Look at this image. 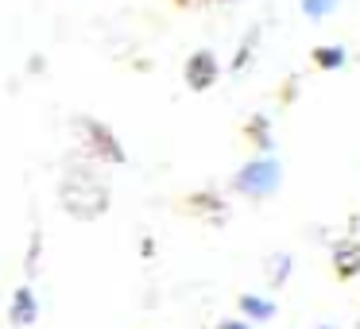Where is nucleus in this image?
<instances>
[{
	"label": "nucleus",
	"mask_w": 360,
	"mask_h": 329,
	"mask_svg": "<svg viewBox=\"0 0 360 329\" xmlns=\"http://www.w3.org/2000/svg\"><path fill=\"white\" fill-rule=\"evenodd\" d=\"M58 198H63V209L78 221H97L105 209H109L112 194H109V182L97 174V167L78 163L66 171L63 186H58Z\"/></svg>",
	"instance_id": "f257e3e1"
},
{
	"label": "nucleus",
	"mask_w": 360,
	"mask_h": 329,
	"mask_svg": "<svg viewBox=\"0 0 360 329\" xmlns=\"http://www.w3.org/2000/svg\"><path fill=\"white\" fill-rule=\"evenodd\" d=\"M229 190H233V194H240L244 202H256V205L259 202H271V198L283 190V163L275 155L248 159V163L233 174Z\"/></svg>",
	"instance_id": "f03ea898"
},
{
	"label": "nucleus",
	"mask_w": 360,
	"mask_h": 329,
	"mask_svg": "<svg viewBox=\"0 0 360 329\" xmlns=\"http://www.w3.org/2000/svg\"><path fill=\"white\" fill-rule=\"evenodd\" d=\"M78 128L82 136H86V148H89V155L94 159H105V163H124V151H120V140L109 132L105 124H97V120H78Z\"/></svg>",
	"instance_id": "7ed1b4c3"
},
{
	"label": "nucleus",
	"mask_w": 360,
	"mask_h": 329,
	"mask_svg": "<svg viewBox=\"0 0 360 329\" xmlns=\"http://www.w3.org/2000/svg\"><path fill=\"white\" fill-rule=\"evenodd\" d=\"M182 78H186V86L194 93H205V89H213L221 82V58L213 51H194L186 58V66H182Z\"/></svg>",
	"instance_id": "20e7f679"
},
{
	"label": "nucleus",
	"mask_w": 360,
	"mask_h": 329,
	"mask_svg": "<svg viewBox=\"0 0 360 329\" xmlns=\"http://www.w3.org/2000/svg\"><path fill=\"white\" fill-rule=\"evenodd\" d=\"M329 264H333L337 279H356L360 275V236L345 233L341 240H333V248H329Z\"/></svg>",
	"instance_id": "39448f33"
},
{
	"label": "nucleus",
	"mask_w": 360,
	"mask_h": 329,
	"mask_svg": "<svg viewBox=\"0 0 360 329\" xmlns=\"http://www.w3.org/2000/svg\"><path fill=\"white\" fill-rule=\"evenodd\" d=\"M259 43H264V24H252L248 32L240 35L236 55H233V63H229V74H233V78H244V74L252 70V63H256V55H259Z\"/></svg>",
	"instance_id": "423d86ee"
},
{
	"label": "nucleus",
	"mask_w": 360,
	"mask_h": 329,
	"mask_svg": "<svg viewBox=\"0 0 360 329\" xmlns=\"http://www.w3.org/2000/svg\"><path fill=\"white\" fill-rule=\"evenodd\" d=\"M236 314H240V318H248L252 325H267V321H275V318H279V306H275L267 295H256V290H244V295L236 298Z\"/></svg>",
	"instance_id": "0eeeda50"
},
{
	"label": "nucleus",
	"mask_w": 360,
	"mask_h": 329,
	"mask_svg": "<svg viewBox=\"0 0 360 329\" xmlns=\"http://www.w3.org/2000/svg\"><path fill=\"white\" fill-rule=\"evenodd\" d=\"M264 283L267 290H283L290 283V275H295V256L290 252H271V256H264Z\"/></svg>",
	"instance_id": "6e6552de"
},
{
	"label": "nucleus",
	"mask_w": 360,
	"mask_h": 329,
	"mask_svg": "<svg viewBox=\"0 0 360 329\" xmlns=\"http://www.w3.org/2000/svg\"><path fill=\"white\" fill-rule=\"evenodd\" d=\"M8 321L16 329H27L39 321V302H35L32 287H20L16 295H12V306H8Z\"/></svg>",
	"instance_id": "1a4fd4ad"
},
{
	"label": "nucleus",
	"mask_w": 360,
	"mask_h": 329,
	"mask_svg": "<svg viewBox=\"0 0 360 329\" xmlns=\"http://www.w3.org/2000/svg\"><path fill=\"white\" fill-rule=\"evenodd\" d=\"M190 205H194V213L202 221H210L213 228H221L229 221V202L221 194H213V190H205V194H198V198H190Z\"/></svg>",
	"instance_id": "9d476101"
},
{
	"label": "nucleus",
	"mask_w": 360,
	"mask_h": 329,
	"mask_svg": "<svg viewBox=\"0 0 360 329\" xmlns=\"http://www.w3.org/2000/svg\"><path fill=\"white\" fill-rule=\"evenodd\" d=\"M244 136H248V143L259 151V155H271V151H275L271 117H264V112H256V117H248V120H244Z\"/></svg>",
	"instance_id": "9b49d317"
},
{
	"label": "nucleus",
	"mask_w": 360,
	"mask_h": 329,
	"mask_svg": "<svg viewBox=\"0 0 360 329\" xmlns=\"http://www.w3.org/2000/svg\"><path fill=\"white\" fill-rule=\"evenodd\" d=\"M310 63L326 74H337V70L349 66V47H345V43H321V47L310 51Z\"/></svg>",
	"instance_id": "f8f14e48"
},
{
	"label": "nucleus",
	"mask_w": 360,
	"mask_h": 329,
	"mask_svg": "<svg viewBox=\"0 0 360 329\" xmlns=\"http://www.w3.org/2000/svg\"><path fill=\"white\" fill-rule=\"evenodd\" d=\"M345 0H298V12H302V20H310V24H326L329 16H337L341 12Z\"/></svg>",
	"instance_id": "ddd939ff"
},
{
	"label": "nucleus",
	"mask_w": 360,
	"mask_h": 329,
	"mask_svg": "<svg viewBox=\"0 0 360 329\" xmlns=\"http://www.w3.org/2000/svg\"><path fill=\"white\" fill-rule=\"evenodd\" d=\"M217 329H256V325H252L248 318H240V314H236V318H221Z\"/></svg>",
	"instance_id": "4468645a"
},
{
	"label": "nucleus",
	"mask_w": 360,
	"mask_h": 329,
	"mask_svg": "<svg viewBox=\"0 0 360 329\" xmlns=\"http://www.w3.org/2000/svg\"><path fill=\"white\" fill-rule=\"evenodd\" d=\"M314 329H337V325H314Z\"/></svg>",
	"instance_id": "2eb2a0df"
}]
</instances>
